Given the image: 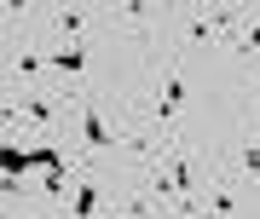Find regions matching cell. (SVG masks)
<instances>
[{"mask_svg": "<svg viewBox=\"0 0 260 219\" xmlns=\"http://www.w3.org/2000/svg\"><path fill=\"white\" fill-rule=\"evenodd\" d=\"M35 69H41L35 52H12V75H35Z\"/></svg>", "mask_w": 260, "mask_h": 219, "instance_id": "obj_8", "label": "cell"}, {"mask_svg": "<svg viewBox=\"0 0 260 219\" xmlns=\"http://www.w3.org/2000/svg\"><path fill=\"white\" fill-rule=\"evenodd\" d=\"M81 64H87L81 41H64V46H58V52L47 58V69H52V75H64V81H75V75H81Z\"/></svg>", "mask_w": 260, "mask_h": 219, "instance_id": "obj_4", "label": "cell"}, {"mask_svg": "<svg viewBox=\"0 0 260 219\" xmlns=\"http://www.w3.org/2000/svg\"><path fill=\"white\" fill-rule=\"evenodd\" d=\"M179 104H185V75H179V69H168V81H162V98H156V121H162V127L179 116Z\"/></svg>", "mask_w": 260, "mask_h": 219, "instance_id": "obj_3", "label": "cell"}, {"mask_svg": "<svg viewBox=\"0 0 260 219\" xmlns=\"http://www.w3.org/2000/svg\"><path fill=\"white\" fill-rule=\"evenodd\" d=\"M243 167H249V173H260V138H254L249 150H243Z\"/></svg>", "mask_w": 260, "mask_h": 219, "instance_id": "obj_10", "label": "cell"}, {"mask_svg": "<svg viewBox=\"0 0 260 219\" xmlns=\"http://www.w3.org/2000/svg\"><path fill=\"white\" fill-rule=\"evenodd\" d=\"M58 29H64V41H75V35H81V12L64 6V12H58Z\"/></svg>", "mask_w": 260, "mask_h": 219, "instance_id": "obj_7", "label": "cell"}, {"mask_svg": "<svg viewBox=\"0 0 260 219\" xmlns=\"http://www.w3.org/2000/svg\"><path fill=\"white\" fill-rule=\"evenodd\" d=\"M208 208H214V219H225V213L237 208V196H232V191H214V202H208Z\"/></svg>", "mask_w": 260, "mask_h": 219, "instance_id": "obj_9", "label": "cell"}, {"mask_svg": "<svg viewBox=\"0 0 260 219\" xmlns=\"http://www.w3.org/2000/svg\"><path fill=\"white\" fill-rule=\"evenodd\" d=\"M232 46H237V52H260V18H243V23H237V41H232Z\"/></svg>", "mask_w": 260, "mask_h": 219, "instance_id": "obj_6", "label": "cell"}, {"mask_svg": "<svg viewBox=\"0 0 260 219\" xmlns=\"http://www.w3.org/2000/svg\"><path fill=\"white\" fill-rule=\"evenodd\" d=\"M99 202H104L99 185H75V191H70V219H93V213H99Z\"/></svg>", "mask_w": 260, "mask_h": 219, "instance_id": "obj_5", "label": "cell"}, {"mask_svg": "<svg viewBox=\"0 0 260 219\" xmlns=\"http://www.w3.org/2000/svg\"><path fill=\"white\" fill-rule=\"evenodd\" d=\"M150 196H162V202H185V196H191V162H185V156H179V162H168V167H156Z\"/></svg>", "mask_w": 260, "mask_h": 219, "instance_id": "obj_1", "label": "cell"}, {"mask_svg": "<svg viewBox=\"0 0 260 219\" xmlns=\"http://www.w3.org/2000/svg\"><path fill=\"white\" fill-rule=\"evenodd\" d=\"M81 138H87V150H110L116 144V127L99 116L93 104H81Z\"/></svg>", "mask_w": 260, "mask_h": 219, "instance_id": "obj_2", "label": "cell"}]
</instances>
